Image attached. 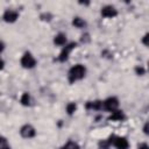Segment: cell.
<instances>
[{
    "mask_svg": "<svg viewBox=\"0 0 149 149\" xmlns=\"http://www.w3.org/2000/svg\"><path fill=\"white\" fill-rule=\"evenodd\" d=\"M85 73H86L85 66L81 65V64H76L69 71V81L70 83H74L76 80L83 79L84 76H85Z\"/></svg>",
    "mask_w": 149,
    "mask_h": 149,
    "instance_id": "obj_1",
    "label": "cell"
},
{
    "mask_svg": "<svg viewBox=\"0 0 149 149\" xmlns=\"http://www.w3.org/2000/svg\"><path fill=\"white\" fill-rule=\"evenodd\" d=\"M107 141H108L109 144H113V146L116 147L118 149H128V147H129V143H128V141L126 140V137L112 135Z\"/></svg>",
    "mask_w": 149,
    "mask_h": 149,
    "instance_id": "obj_2",
    "label": "cell"
},
{
    "mask_svg": "<svg viewBox=\"0 0 149 149\" xmlns=\"http://www.w3.org/2000/svg\"><path fill=\"white\" fill-rule=\"evenodd\" d=\"M118 106H119V100L115 97H109L105 101H102V107L106 111H109V112L116 111L118 109Z\"/></svg>",
    "mask_w": 149,
    "mask_h": 149,
    "instance_id": "obj_3",
    "label": "cell"
},
{
    "mask_svg": "<svg viewBox=\"0 0 149 149\" xmlns=\"http://www.w3.org/2000/svg\"><path fill=\"white\" fill-rule=\"evenodd\" d=\"M21 65L26 69H31L36 65V59L33 57L30 52H26L21 58Z\"/></svg>",
    "mask_w": 149,
    "mask_h": 149,
    "instance_id": "obj_4",
    "label": "cell"
},
{
    "mask_svg": "<svg viewBox=\"0 0 149 149\" xmlns=\"http://www.w3.org/2000/svg\"><path fill=\"white\" fill-rule=\"evenodd\" d=\"M76 47H77V43H74V42H71V43H69L68 45H65V47L63 48L62 52H61L59 56H58V61H59V62H65V61L69 58V54L71 52V50H72L73 48H76Z\"/></svg>",
    "mask_w": 149,
    "mask_h": 149,
    "instance_id": "obj_5",
    "label": "cell"
},
{
    "mask_svg": "<svg viewBox=\"0 0 149 149\" xmlns=\"http://www.w3.org/2000/svg\"><path fill=\"white\" fill-rule=\"evenodd\" d=\"M20 134H21V136L24 137V139H31V137H34V136L36 135V130H35V128H34L33 126H30V125H24V126L21 127Z\"/></svg>",
    "mask_w": 149,
    "mask_h": 149,
    "instance_id": "obj_6",
    "label": "cell"
},
{
    "mask_svg": "<svg viewBox=\"0 0 149 149\" xmlns=\"http://www.w3.org/2000/svg\"><path fill=\"white\" fill-rule=\"evenodd\" d=\"M116 14H118V12L113 6L108 5V6H105L101 8V15L104 17H114V16H116Z\"/></svg>",
    "mask_w": 149,
    "mask_h": 149,
    "instance_id": "obj_7",
    "label": "cell"
},
{
    "mask_svg": "<svg viewBox=\"0 0 149 149\" xmlns=\"http://www.w3.org/2000/svg\"><path fill=\"white\" fill-rule=\"evenodd\" d=\"M17 16H19L17 12H15V10H12V9H7V10L3 13V16H2V19H3L6 22H14V21H16Z\"/></svg>",
    "mask_w": 149,
    "mask_h": 149,
    "instance_id": "obj_8",
    "label": "cell"
},
{
    "mask_svg": "<svg viewBox=\"0 0 149 149\" xmlns=\"http://www.w3.org/2000/svg\"><path fill=\"white\" fill-rule=\"evenodd\" d=\"M85 107L87 109H101L102 108V101L95 100V101H87Z\"/></svg>",
    "mask_w": 149,
    "mask_h": 149,
    "instance_id": "obj_9",
    "label": "cell"
},
{
    "mask_svg": "<svg viewBox=\"0 0 149 149\" xmlns=\"http://www.w3.org/2000/svg\"><path fill=\"white\" fill-rule=\"evenodd\" d=\"M108 119H109L111 121H122V120L125 119V115H123L122 111L116 109V111L112 112V114H111V116H109Z\"/></svg>",
    "mask_w": 149,
    "mask_h": 149,
    "instance_id": "obj_10",
    "label": "cell"
},
{
    "mask_svg": "<svg viewBox=\"0 0 149 149\" xmlns=\"http://www.w3.org/2000/svg\"><path fill=\"white\" fill-rule=\"evenodd\" d=\"M54 43L56 45H64L66 43V36L64 34H62V33L58 34V35H56L55 38H54Z\"/></svg>",
    "mask_w": 149,
    "mask_h": 149,
    "instance_id": "obj_11",
    "label": "cell"
},
{
    "mask_svg": "<svg viewBox=\"0 0 149 149\" xmlns=\"http://www.w3.org/2000/svg\"><path fill=\"white\" fill-rule=\"evenodd\" d=\"M72 24H73L74 27H77V28H83V27L86 26V22H85L81 17H74V19L72 20Z\"/></svg>",
    "mask_w": 149,
    "mask_h": 149,
    "instance_id": "obj_12",
    "label": "cell"
},
{
    "mask_svg": "<svg viewBox=\"0 0 149 149\" xmlns=\"http://www.w3.org/2000/svg\"><path fill=\"white\" fill-rule=\"evenodd\" d=\"M20 101H21V104H22L23 106H29V105H30V95H29L27 92H24V93L22 94Z\"/></svg>",
    "mask_w": 149,
    "mask_h": 149,
    "instance_id": "obj_13",
    "label": "cell"
},
{
    "mask_svg": "<svg viewBox=\"0 0 149 149\" xmlns=\"http://www.w3.org/2000/svg\"><path fill=\"white\" fill-rule=\"evenodd\" d=\"M76 108H77V105H76L74 102L68 104V105H66V112H68V114H69V115H72V114L74 113Z\"/></svg>",
    "mask_w": 149,
    "mask_h": 149,
    "instance_id": "obj_14",
    "label": "cell"
},
{
    "mask_svg": "<svg viewBox=\"0 0 149 149\" xmlns=\"http://www.w3.org/2000/svg\"><path fill=\"white\" fill-rule=\"evenodd\" d=\"M63 148L64 149H79V146L76 142H73V141H69Z\"/></svg>",
    "mask_w": 149,
    "mask_h": 149,
    "instance_id": "obj_15",
    "label": "cell"
},
{
    "mask_svg": "<svg viewBox=\"0 0 149 149\" xmlns=\"http://www.w3.org/2000/svg\"><path fill=\"white\" fill-rule=\"evenodd\" d=\"M81 42L83 43H86V42H90V35L88 34H84L83 36H81Z\"/></svg>",
    "mask_w": 149,
    "mask_h": 149,
    "instance_id": "obj_16",
    "label": "cell"
},
{
    "mask_svg": "<svg viewBox=\"0 0 149 149\" xmlns=\"http://www.w3.org/2000/svg\"><path fill=\"white\" fill-rule=\"evenodd\" d=\"M41 19H42V20H44V21H50L51 15H50L49 13H48V14H45V13H44V14H42V15H41Z\"/></svg>",
    "mask_w": 149,
    "mask_h": 149,
    "instance_id": "obj_17",
    "label": "cell"
},
{
    "mask_svg": "<svg viewBox=\"0 0 149 149\" xmlns=\"http://www.w3.org/2000/svg\"><path fill=\"white\" fill-rule=\"evenodd\" d=\"M135 71H136L137 74H143V73H144V69H143V68H139V66H137V68L135 69Z\"/></svg>",
    "mask_w": 149,
    "mask_h": 149,
    "instance_id": "obj_18",
    "label": "cell"
},
{
    "mask_svg": "<svg viewBox=\"0 0 149 149\" xmlns=\"http://www.w3.org/2000/svg\"><path fill=\"white\" fill-rule=\"evenodd\" d=\"M139 149H149V147H148L147 143H142V144L139 146Z\"/></svg>",
    "mask_w": 149,
    "mask_h": 149,
    "instance_id": "obj_19",
    "label": "cell"
},
{
    "mask_svg": "<svg viewBox=\"0 0 149 149\" xmlns=\"http://www.w3.org/2000/svg\"><path fill=\"white\" fill-rule=\"evenodd\" d=\"M5 144H6V139L2 137V136H0V147H2Z\"/></svg>",
    "mask_w": 149,
    "mask_h": 149,
    "instance_id": "obj_20",
    "label": "cell"
},
{
    "mask_svg": "<svg viewBox=\"0 0 149 149\" xmlns=\"http://www.w3.org/2000/svg\"><path fill=\"white\" fill-rule=\"evenodd\" d=\"M143 130H144V133H146V134H148V123H146V125H144Z\"/></svg>",
    "mask_w": 149,
    "mask_h": 149,
    "instance_id": "obj_21",
    "label": "cell"
},
{
    "mask_svg": "<svg viewBox=\"0 0 149 149\" xmlns=\"http://www.w3.org/2000/svg\"><path fill=\"white\" fill-rule=\"evenodd\" d=\"M147 37H148V34H146L144 37H143V43H144V44H147Z\"/></svg>",
    "mask_w": 149,
    "mask_h": 149,
    "instance_id": "obj_22",
    "label": "cell"
},
{
    "mask_svg": "<svg viewBox=\"0 0 149 149\" xmlns=\"http://www.w3.org/2000/svg\"><path fill=\"white\" fill-rule=\"evenodd\" d=\"M2 68H3V61H2L1 58H0V70H1Z\"/></svg>",
    "mask_w": 149,
    "mask_h": 149,
    "instance_id": "obj_23",
    "label": "cell"
},
{
    "mask_svg": "<svg viewBox=\"0 0 149 149\" xmlns=\"http://www.w3.org/2000/svg\"><path fill=\"white\" fill-rule=\"evenodd\" d=\"M2 50H3V44H2V43H0V52H1Z\"/></svg>",
    "mask_w": 149,
    "mask_h": 149,
    "instance_id": "obj_24",
    "label": "cell"
},
{
    "mask_svg": "<svg viewBox=\"0 0 149 149\" xmlns=\"http://www.w3.org/2000/svg\"><path fill=\"white\" fill-rule=\"evenodd\" d=\"M62 149H64V148H62Z\"/></svg>",
    "mask_w": 149,
    "mask_h": 149,
    "instance_id": "obj_25",
    "label": "cell"
}]
</instances>
